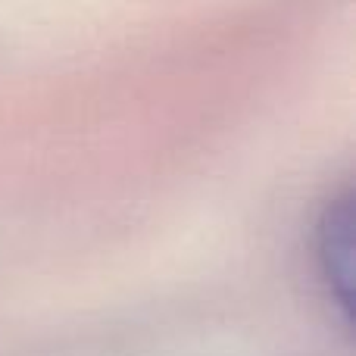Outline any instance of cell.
<instances>
[{
	"label": "cell",
	"instance_id": "6da1fadb",
	"mask_svg": "<svg viewBox=\"0 0 356 356\" xmlns=\"http://www.w3.org/2000/svg\"><path fill=\"white\" fill-rule=\"evenodd\" d=\"M353 194L344 191L328 200L316 225V266L325 282L328 297L341 309V319L350 322L353 309V250H356V207Z\"/></svg>",
	"mask_w": 356,
	"mask_h": 356
}]
</instances>
